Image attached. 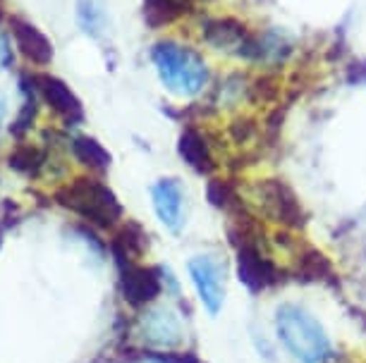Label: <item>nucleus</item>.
Returning <instances> with one entry per match:
<instances>
[{
  "label": "nucleus",
  "mask_w": 366,
  "mask_h": 363,
  "mask_svg": "<svg viewBox=\"0 0 366 363\" xmlns=\"http://www.w3.org/2000/svg\"><path fill=\"white\" fill-rule=\"evenodd\" d=\"M275 334L287 354L300 363H326L333 356V344L307 308L297 304H280L273 316Z\"/></svg>",
  "instance_id": "1"
},
{
  "label": "nucleus",
  "mask_w": 366,
  "mask_h": 363,
  "mask_svg": "<svg viewBox=\"0 0 366 363\" xmlns=\"http://www.w3.org/2000/svg\"><path fill=\"white\" fill-rule=\"evenodd\" d=\"M151 58H154L158 77L172 93L197 96L209 84L206 60L187 46H179L175 41H161L156 44Z\"/></svg>",
  "instance_id": "2"
},
{
  "label": "nucleus",
  "mask_w": 366,
  "mask_h": 363,
  "mask_svg": "<svg viewBox=\"0 0 366 363\" xmlns=\"http://www.w3.org/2000/svg\"><path fill=\"white\" fill-rule=\"evenodd\" d=\"M58 201L103 230L115 227L117 220L122 218V205L117 201V196L106 184H101L99 180H89V177L74 180L65 189H60Z\"/></svg>",
  "instance_id": "3"
},
{
  "label": "nucleus",
  "mask_w": 366,
  "mask_h": 363,
  "mask_svg": "<svg viewBox=\"0 0 366 363\" xmlns=\"http://www.w3.org/2000/svg\"><path fill=\"white\" fill-rule=\"evenodd\" d=\"M232 239L234 253H237V277L247 290L252 294H259L280 282L282 270L264 251V246H259L249 227H242L239 225V235L232 232Z\"/></svg>",
  "instance_id": "4"
},
{
  "label": "nucleus",
  "mask_w": 366,
  "mask_h": 363,
  "mask_svg": "<svg viewBox=\"0 0 366 363\" xmlns=\"http://www.w3.org/2000/svg\"><path fill=\"white\" fill-rule=\"evenodd\" d=\"M254 194L261 205V213L268 220L278 223L282 230L300 232L307 227V210L290 184L282 180H261L254 187Z\"/></svg>",
  "instance_id": "5"
},
{
  "label": "nucleus",
  "mask_w": 366,
  "mask_h": 363,
  "mask_svg": "<svg viewBox=\"0 0 366 363\" xmlns=\"http://www.w3.org/2000/svg\"><path fill=\"white\" fill-rule=\"evenodd\" d=\"M187 268L209 316H218L225 304V265L218 263L213 256H197L192 258Z\"/></svg>",
  "instance_id": "6"
},
{
  "label": "nucleus",
  "mask_w": 366,
  "mask_h": 363,
  "mask_svg": "<svg viewBox=\"0 0 366 363\" xmlns=\"http://www.w3.org/2000/svg\"><path fill=\"white\" fill-rule=\"evenodd\" d=\"M120 290L122 297L129 306L142 308L149 306L161 297L163 282H161V270L158 268H144V265H129V268L120 270Z\"/></svg>",
  "instance_id": "7"
},
{
  "label": "nucleus",
  "mask_w": 366,
  "mask_h": 363,
  "mask_svg": "<svg viewBox=\"0 0 366 363\" xmlns=\"http://www.w3.org/2000/svg\"><path fill=\"white\" fill-rule=\"evenodd\" d=\"M202 34H204V41L211 48L223 51V53H232V56H237V58H242V53H244V48L252 39L247 26L232 17L206 19L202 24Z\"/></svg>",
  "instance_id": "8"
},
{
  "label": "nucleus",
  "mask_w": 366,
  "mask_h": 363,
  "mask_svg": "<svg viewBox=\"0 0 366 363\" xmlns=\"http://www.w3.org/2000/svg\"><path fill=\"white\" fill-rule=\"evenodd\" d=\"M290 275H292L297 282H304V285H328V287L337 285L333 263L328 261L326 253L319 249H312V246H304L302 251L295 253V263H292Z\"/></svg>",
  "instance_id": "9"
},
{
  "label": "nucleus",
  "mask_w": 366,
  "mask_h": 363,
  "mask_svg": "<svg viewBox=\"0 0 366 363\" xmlns=\"http://www.w3.org/2000/svg\"><path fill=\"white\" fill-rule=\"evenodd\" d=\"M10 31L15 36V44L19 48V53L29 60V63L46 67L53 60V44L46 39V34L36 29L31 22H26L22 17H10Z\"/></svg>",
  "instance_id": "10"
},
{
  "label": "nucleus",
  "mask_w": 366,
  "mask_h": 363,
  "mask_svg": "<svg viewBox=\"0 0 366 363\" xmlns=\"http://www.w3.org/2000/svg\"><path fill=\"white\" fill-rule=\"evenodd\" d=\"M36 81H39V91L44 96V101L67 122V125H70V122H81V118H84L81 101L74 96V91L63 79L53 77V74H41Z\"/></svg>",
  "instance_id": "11"
},
{
  "label": "nucleus",
  "mask_w": 366,
  "mask_h": 363,
  "mask_svg": "<svg viewBox=\"0 0 366 363\" xmlns=\"http://www.w3.org/2000/svg\"><path fill=\"white\" fill-rule=\"evenodd\" d=\"M151 198H154V208L161 223L170 232H179L182 227V203L184 194L182 187L177 184V180H161L154 184L151 189Z\"/></svg>",
  "instance_id": "12"
},
{
  "label": "nucleus",
  "mask_w": 366,
  "mask_h": 363,
  "mask_svg": "<svg viewBox=\"0 0 366 363\" xmlns=\"http://www.w3.org/2000/svg\"><path fill=\"white\" fill-rule=\"evenodd\" d=\"M177 150L182 155V160L194 170L199 175H211L216 170V163H213V155H211V148L209 143L197 129H184L182 136H179V143H177Z\"/></svg>",
  "instance_id": "13"
},
{
  "label": "nucleus",
  "mask_w": 366,
  "mask_h": 363,
  "mask_svg": "<svg viewBox=\"0 0 366 363\" xmlns=\"http://www.w3.org/2000/svg\"><path fill=\"white\" fill-rule=\"evenodd\" d=\"M184 12H189V0H144V17L151 26L170 24Z\"/></svg>",
  "instance_id": "14"
},
{
  "label": "nucleus",
  "mask_w": 366,
  "mask_h": 363,
  "mask_svg": "<svg viewBox=\"0 0 366 363\" xmlns=\"http://www.w3.org/2000/svg\"><path fill=\"white\" fill-rule=\"evenodd\" d=\"M72 150H74V155H77V160L81 163V165L99 170V173H106L108 165H110L108 150L103 148L96 139H92V136H77V139L72 141Z\"/></svg>",
  "instance_id": "15"
},
{
  "label": "nucleus",
  "mask_w": 366,
  "mask_h": 363,
  "mask_svg": "<svg viewBox=\"0 0 366 363\" xmlns=\"http://www.w3.org/2000/svg\"><path fill=\"white\" fill-rule=\"evenodd\" d=\"M10 168L17 170L19 175L36 177L44 168V155L31 146H19L10 153Z\"/></svg>",
  "instance_id": "16"
},
{
  "label": "nucleus",
  "mask_w": 366,
  "mask_h": 363,
  "mask_svg": "<svg viewBox=\"0 0 366 363\" xmlns=\"http://www.w3.org/2000/svg\"><path fill=\"white\" fill-rule=\"evenodd\" d=\"M101 0H79V22L86 34H96L103 22Z\"/></svg>",
  "instance_id": "17"
},
{
  "label": "nucleus",
  "mask_w": 366,
  "mask_h": 363,
  "mask_svg": "<svg viewBox=\"0 0 366 363\" xmlns=\"http://www.w3.org/2000/svg\"><path fill=\"white\" fill-rule=\"evenodd\" d=\"M209 201L216 205V208H232L237 196H234V189L230 187V182L223 180H211L209 182Z\"/></svg>",
  "instance_id": "18"
},
{
  "label": "nucleus",
  "mask_w": 366,
  "mask_h": 363,
  "mask_svg": "<svg viewBox=\"0 0 366 363\" xmlns=\"http://www.w3.org/2000/svg\"><path fill=\"white\" fill-rule=\"evenodd\" d=\"M161 363H202L194 354L184 352V354H158Z\"/></svg>",
  "instance_id": "19"
},
{
  "label": "nucleus",
  "mask_w": 366,
  "mask_h": 363,
  "mask_svg": "<svg viewBox=\"0 0 366 363\" xmlns=\"http://www.w3.org/2000/svg\"><path fill=\"white\" fill-rule=\"evenodd\" d=\"M232 136H234V141H237V143H244L252 136L249 122H247V120H237V122H234V125H232Z\"/></svg>",
  "instance_id": "20"
}]
</instances>
